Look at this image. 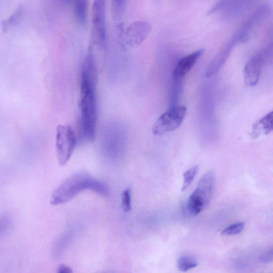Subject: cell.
Wrapping results in <instances>:
<instances>
[{"instance_id":"cell-1","label":"cell","mask_w":273,"mask_h":273,"mask_svg":"<svg viewBox=\"0 0 273 273\" xmlns=\"http://www.w3.org/2000/svg\"><path fill=\"white\" fill-rule=\"evenodd\" d=\"M97 70L95 60L89 54L84 61L81 77V126L83 135L89 142L96 138L97 122Z\"/></svg>"},{"instance_id":"cell-2","label":"cell","mask_w":273,"mask_h":273,"mask_svg":"<svg viewBox=\"0 0 273 273\" xmlns=\"http://www.w3.org/2000/svg\"><path fill=\"white\" fill-rule=\"evenodd\" d=\"M91 191L101 196L109 194L107 185L86 172H80L69 177L52 193L50 203L58 206L69 202L80 193Z\"/></svg>"},{"instance_id":"cell-3","label":"cell","mask_w":273,"mask_h":273,"mask_svg":"<svg viewBox=\"0 0 273 273\" xmlns=\"http://www.w3.org/2000/svg\"><path fill=\"white\" fill-rule=\"evenodd\" d=\"M215 182L216 175L213 170L208 172L201 178L188 201V211L192 215L200 214L210 204Z\"/></svg>"},{"instance_id":"cell-4","label":"cell","mask_w":273,"mask_h":273,"mask_svg":"<svg viewBox=\"0 0 273 273\" xmlns=\"http://www.w3.org/2000/svg\"><path fill=\"white\" fill-rule=\"evenodd\" d=\"M77 145L76 133L70 125H59L56 131V152L60 166L66 165L74 152Z\"/></svg>"},{"instance_id":"cell-5","label":"cell","mask_w":273,"mask_h":273,"mask_svg":"<svg viewBox=\"0 0 273 273\" xmlns=\"http://www.w3.org/2000/svg\"><path fill=\"white\" fill-rule=\"evenodd\" d=\"M186 112L185 106L170 107L155 122L153 128V134L161 135L179 128L184 120Z\"/></svg>"},{"instance_id":"cell-6","label":"cell","mask_w":273,"mask_h":273,"mask_svg":"<svg viewBox=\"0 0 273 273\" xmlns=\"http://www.w3.org/2000/svg\"><path fill=\"white\" fill-rule=\"evenodd\" d=\"M92 24L94 33L100 45L106 42L107 36L106 5L105 2L97 0L92 6Z\"/></svg>"},{"instance_id":"cell-7","label":"cell","mask_w":273,"mask_h":273,"mask_svg":"<svg viewBox=\"0 0 273 273\" xmlns=\"http://www.w3.org/2000/svg\"><path fill=\"white\" fill-rule=\"evenodd\" d=\"M151 25L145 21H139L131 24L125 31V38L131 47H138L150 32Z\"/></svg>"},{"instance_id":"cell-8","label":"cell","mask_w":273,"mask_h":273,"mask_svg":"<svg viewBox=\"0 0 273 273\" xmlns=\"http://www.w3.org/2000/svg\"><path fill=\"white\" fill-rule=\"evenodd\" d=\"M264 61V56L260 54L251 58L247 63L244 72V81L246 86L254 87L257 85Z\"/></svg>"},{"instance_id":"cell-9","label":"cell","mask_w":273,"mask_h":273,"mask_svg":"<svg viewBox=\"0 0 273 273\" xmlns=\"http://www.w3.org/2000/svg\"><path fill=\"white\" fill-rule=\"evenodd\" d=\"M203 53L204 50L199 49L184 56L178 61L173 73V80L183 81Z\"/></svg>"},{"instance_id":"cell-10","label":"cell","mask_w":273,"mask_h":273,"mask_svg":"<svg viewBox=\"0 0 273 273\" xmlns=\"http://www.w3.org/2000/svg\"><path fill=\"white\" fill-rule=\"evenodd\" d=\"M236 44H237V40L233 37L232 40L219 51L207 69L206 78L213 77L221 69L228 58L231 51Z\"/></svg>"},{"instance_id":"cell-11","label":"cell","mask_w":273,"mask_h":273,"mask_svg":"<svg viewBox=\"0 0 273 273\" xmlns=\"http://www.w3.org/2000/svg\"><path fill=\"white\" fill-rule=\"evenodd\" d=\"M253 135L257 138L261 134L273 131V111L268 113L254 125Z\"/></svg>"},{"instance_id":"cell-12","label":"cell","mask_w":273,"mask_h":273,"mask_svg":"<svg viewBox=\"0 0 273 273\" xmlns=\"http://www.w3.org/2000/svg\"><path fill=\"white\" fill-rule=\"evenodd\" d=\"M75 13L78 22L84 24L86 22L88 13V2L79 1L75 5Z\"/></svg>"},{"instance_id":"cell-13","label":"cell","mask_w":273,"mask_h":273,"mask_svg":"<svg viewBox=\"0 0 273 273\" xmlns=\"http://www.w3.org/2000/svg\"><path fill=\"white\" fill-rule=\"evenodd\" d=\"M198 166L195 165L189 169L184 174L183 184L182 188V191H184L187 190L188 187L192 183L195 177L198 172Z\"/></svg>"},{"instance_id":"cell-14","label":"cell","mask_w":273,"mask_h":273,"mask_svg":"<svg viewBox=\"0 0 273 273\" xmlns=\"http://www.w3.org/2000/svg\"><path fill=\"white\" fill-rule=\"evenodd\" d=\"M197 262L192 258L182 256L178 261V267L182 271H186L195 268Z\"/></svg>"},{"instance_id":"cell-15","label":"cell","mask_w":273,"mask_h":273,"mask_svg":"<svg viewBox=\"0 0 273 273\" xmlns=\"http://www.w3.org/2000/svg\"><path fill=\"white\" fill-rule=\"evenodd\" d=\"M245 226V224L243 222H238L232 225H229L226 227L222 232L224 235H234L243 232Z\"/></svg>"},{"instance_id":"cell-16","label":"cell","mask_w":273,"mask_h":273,"mask_svg":"<svg viewBox=\"0 0 273 273\" xmlns=\"http://www.w3.org/2000/svg\"><path fill=\"white\" fill-rule=\"evenodd\" d=\"M122 207L125 212H129L131 210V191L127 188L122 194Z\"/></svg>"},{"instance_id":"cell-17","label":"cell","mask_w":273,"mask_h":273,"mask_svg":"<svg viewBox=\"0 0 273 273\" xmlns=\"http://www.w3.org/2000/svg\"><path fill=\"white\" fill-rule=\"evenodd\" d=\"M57 273H73L71 268L66 265H61L58 268Z\"/></svg>"},{"instance_id":"cell-18","label":"cell","mask_w":273,"mask_h":273,"mask_svg":"<svg viewBox=\"0 0 273 273\" xmlns=\"http://www.w3.org/2000/svg\"><path fill=\"white\" fill-rule=\"evenodd\" d=\"M273 259V250L268 254L262 256L261 259L264 262H269Z\"/></svg>"}]
</instances>
